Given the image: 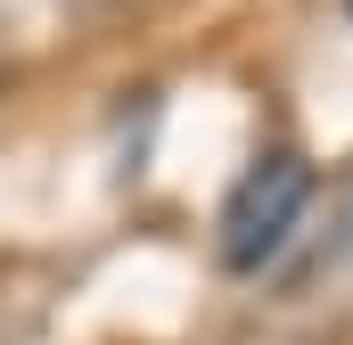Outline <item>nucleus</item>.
I'll return each instance as SVG.
<instances>
[{
  "label": "nucleus",
  "mask_w": 353,
  "mask_h": 345,
  "mask_svg": "<svg viewBox=\"0 0 353 345\" xmlns=\"http://www.w3.org/2000/svg\"><path fill=\"white\" fill-rule=\"evenodd\" d=\"M304 189H312L304 157H288V148L255 157L247 181L230 189V206H222V263H230V271H255L263 255H279V239H288L296 214H304Z\"/></svg>",
  "instance_id": "1"
}]
</instances>
